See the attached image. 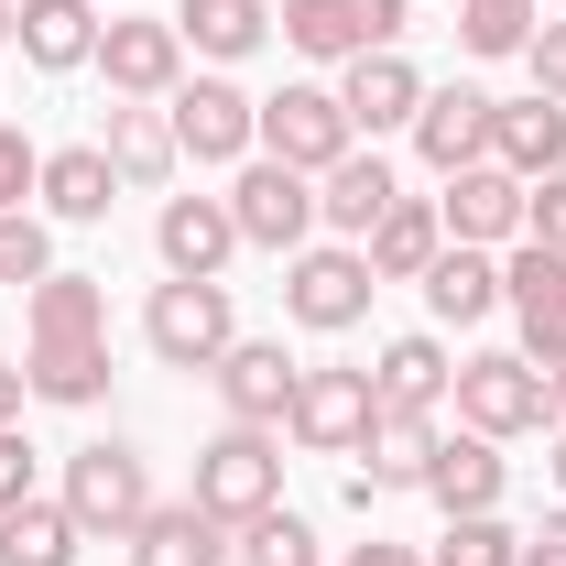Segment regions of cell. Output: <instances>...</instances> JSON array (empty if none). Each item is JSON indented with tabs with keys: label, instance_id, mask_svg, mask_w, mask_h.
I'll list each match as a JSON object with an SVG mask.
<instances>
[{
	"label": "cell",
	"instance_id": "1",
	"mask_svg": "<svg viewBox=\"0 0 566 566\" xmlns=\"http://www.w3.org/2000/svg\"><path fill=\"white\" fill-rule=\"evenodd\" d=\"M197 512H208V523H229V534H240V523H251V512H273L283 501V424H218L208 447H197Z\"/></svg>",
	"mask_w": 566,
	"mask_h": 566
},
{
	"label": "cell",
	"instance_id": "2",
	"mask_svg": "<svg viewBox=\"0 0 566 566\" xmlns=\"http://www.w3.org/2000/svg\"><path fill=\"white\" fill-rule=\"evenodd\" d=\"M556 415H566L556 370H534L523 349L458 359V424H469V436H534V424H556Z\"/></svg>",
	"mask_w": 566,
	"mask_h": 566
},
{
	"label": "cell",
	"instance_id": "3",
	"mask_svg": "<svg viewBox=\"0 0 566 566\" xmlns=\"http://www.w3.org/2000/svg\"><path fill=\"white\" fill-rule=\"evenodd\" d=\"M240 338V305H229V283H186L164 273L153 283V305H142V349L164 359V370H218Z\"/></svg>",
	"mask_w": 566,
	"mask_h": 566
},
{
	"label": "cell",
	"instance_id": "4",
	"mask_svg": "<svg viewBox=\"0 0 566 566\" xmlns=\"http://www.w3.org/2000/svg\"><path fill=\"white\" fill-rule=\"evenodd\" d=\"M76 512V534H109V545H132V523L153 512V469H142L120 436H98V447H76L66 458V491H55Z\"/></svg>",
	"mask_w": 566,
	"mask_h": 566
},
{
	"label": "cell",
	"instance_id": "5",
	"mask_svg": "<svg viewBox=\"0 0 566 566\" xmlns=\"http://www.w3.org/2000/svg\"><path fill=\"white\" fill-rule=\"evenodd\" d=\"M164 120H175V153L186 164H251L262 153V98L229 87V76H186L164 98Z\"/></svg>",
	"mask_w": 566,
	"mask_h": 566
},
{
	"label": "cell",
	"instance_id": "6",
	"mask_svg": "<svg viewBox=\"0 0 566 566\" xmlns=\"http://www.w3.org/2000/svg\"><path fill=\"white\" fill-rule=\"evenodd\" d=\"M229 218H240V251H305V229H316V175H294L273 153H251L240 175H229Z\"/></svg>",
	"mask_w": 566,
	"mask_h": 566
},
{
	"label": "cell",
	"instance_id": "7",
	"mask_svg": "<svg viewBox=\"0 0 566 566\" xmlns=\"http://www.w3.org/2000/svg\"><path fill=\"white\" fill-rule=\"evenodd\" d=\"M370 294H381V283H370V262H359L349 240H338V251H294V262H283V316H294V327H316V338H349L359 316H370Z\"/></svg>",
	"mask_w": 566,
	"mask_h": 566
},
{
	"label": "cell",
	"instance_id": "8",
	"mask_svg": "<svg viewBox=\"0 0 566 566\" xmlns=\"http://www.w3.org/2000/svg\"><path fill=\"white\" fill-rule=\"evenodd\" d=\"M98 76H109V98H175V87H186V33H175V11H120V22H98Z\"/></svg>",
	"mask_w": 566,
	"mask_h": 566
},
{
	"label": "cell",
	"instance_id": "9",
	"mask_svg": "<svg viewBox=\"0 0 566 566\" xmlns=\"http://www.w3.org/2000/svg\"><path fill=\"white\" fill-rule=\"evenodd\" d=\"M262 153L294 164V175H327L338 153H359L349 109H338V87H273L262 98Z\"/></svg>",
	"mask_w": 566,
	"mask_h": 566
},
{
	"label": "cell",
	"instance_id": "10",
	"mask_svg": "<svg viewBox=\"0 0 566 566\" xmlns=\"http://www.w3.org/2000/svg\"><path fill=\"white\" fill-rule=\"evenodd\" d=\"M370 415H381L370 370H305V381H294V415H283V436H294V447H316V458H359Z\"/></svg>",
	"mask_w": 566,
	"mask_h": 566
},
{
	"label": "cell",
	"instance_id": "11",
	"mask_svg": "<svg viewBox=\"0 0 566 566\" xmlns=\"http://www.w3.org/2000/svg\"><path fill=\"white\" fill-rule=\"evenodd\" d=\"M501 305H512V327H523V359H534V370H566V262H556V251L512 240Z\"/></svg>",
	"mask_w": 566,
	"mask_h": 566
},
{
	"label": "cell",
	"instance_id": "12",
	"mask_svg": "<svg viewBox=\"0 0 566 566\" xmlns=\"http://www.w3.org/2000/svg\"><path fill=\"white\" fill-rule=\"evenodd\" d=\"M523 175L512 164H469V175H447V197H436V218H447V240H469V251H512L523 240Z\"/></svg>",
	"mask_w": 566,
	"mask_h": 566
},
{
	"label": "cell",
	"instance_id": "13",
	"mask_svg": "<svg viewBox=\"0 0 566 566\" xmlns=\"http://www.w3.org/2000/svg\"><path fill=\"white\" fill-rule=\"evenodd\" d=\"M338 109H349V132H359V142L415 132V109H424L415 55H403V44H381V55H349V76H338Z\"/></svg>",
	"mask_w": 566,
	"mask_h": 566
},
{
	"label": "cell",
	"instance_id": "14",
	"mask_svg": "<svg viewBox=\"0 0 566 566\" xmlns=\"http://www.w3.org/2000/svg\"><path fill=\"white\" fill-rule=\"evenodd\" d=\"M491 120H501L491 87H424V109H415V153L436 164V175H469V164H491Z\"/></svg>",
	"mask_w": 566,
	"mask_h": 566
},
{
	"label": "cell",
	"instance_id": "15",
	"mask_svg": "<svg viewBox=\"0 0 566 566\" xmlns=\"http://www.w3.org/2000/svg\"><path fill=\"white\" fill-rule=\"evenodd\" d=\"M153 251H164V273L218 283V273H229V251H240V218H229V197H164V218H153Z\"/></svg>",
	"mask_w": 566,
	"mask_h": 566
},
{
	"label": "cell",
	"instance_id": "16",
	"mask_svg": "<svg viewBox=\"0 0 566 566\" xmlns=\"http://www.w3.org/2000/svg\"><path fill=\"white\" fill-rule=\"evenodd\" d=\"M436 436H447L436 415H392V403H381V415H370V436H359V458H370V469L349 480V501L370 512L381 491H424V469H436Z\"/></svg>",
	"mask_w": 566,
	"mask_h": 566
},
{
	"label": "cell",
	"instance_id": "17",
	"mask_svg": "<svg viewBox=\"0 0 566 566\" xmlns=\"http://www.w3.org/2000/svg\"><path fill=\"white\" fill-rule=\"evenodd\" d=\"M208 381H218V403H229V424H283L305 370L283 359V338H229V359H218Z\"/></svg>",
	"mask_w": 566,
	"mask_h": 566
},
{
	"label": "cell",
	"instance_id": "18",
	"mask_svg": "<svg viewBox=\"0 0 566 566\" xmlns=\"http://www.w3.org/2000/svg\"><path fill=\"white\" fill-rule=\"evenodd\" d=\"M392 197H403V186H392V164L359 142V153H338V164L316 175V229H338V240L359 251V240L381 229V208H392Z\"/></svg>",
	"mask_w": 566,
	"mask_h": 566
},
{
	"label": "cell",
	"instance_id": "19",
	"mask_svg": "<svg viewBox=\"0 0 566 566\" xmlns=\"http://www.w3.org/2000/svg\"><path fill=\"white\" fill-rule=\"evenodd\" d=\"M98 153H109V175L142 186V197H153V186H175V164H186V153H175V120H164V98H120V109H109V132H98Z\"/></svg>",
	"mask_w": 566,
	"mask_h": 566
},
{
	"label": "cell",
	"instance_id": "20",
	"mask_svg": "<svg viewBox=\"0 0 566 566\" xmlns=\"http://www.w3.org/2000/svg\"><path fill=\"white\" fill-rule=\"evenodd\" d=\"M491 164H512L523 186H545V175H566V98H501V120H491Z\"/></svg>",
	"mask_w": 566,
	"mask_h": 566
},
{
	"label": "cell",
	"instance_id": "21",
	"mask_svg": "<svg viewBox=\"0 0 566 566\" xmlns=\"http://www.w3.org/2000/svg\"><path fill=\"white\" fill-rule=\"evenodd\" d=\"M424 501L458 523V512H501V436H436V469H424Z\"/></svg>",
	"mask_w": 566,
	"mask_h": 566
},
{
	"label": "cell",
	"instance_id": "22",
	"mask_svg": "<svg viewBox=\"0 0 566 566\" xmlns=\"http://www.w3.org/2000/svg\"><path fill=\"white\" fill-rule=\"evenodd\" d=\"M22 381H33V403L87 415V403H109V338H33L22 349Z\"/></svg>",
	"mask_w": 566,
	"mask_h": 566
},
{
	"label": "cell",
	"instance_id": "23",
	"mask_svg": "<svg viewBox=\"0 0 566 566\" xmlns=\"http://www.w3.org/2000/svg\"><path fill=\"white\" fill-rule=\"evenodd\" d=\"M447 251V218H436V197H392L381 208V229L359 240V262H370V283H424V262Z\"/></svg>",
	"mask_w": 566,
	"mask_h": 566
},
{
	"label": "cell",
	"instance_id": "24",
	"mask_svg": "<svg viewBox=\"0 0 566 566\" xmlns=\"http://www.w3.org/2000/svg\"><path fill=\"white\" fill-rule=\"evenodd\" d=\"M424 316H436V327H480V316H501V262L469 251V240H447V251L424 262Z\"/></svg>",
	"mask_w": 566,
	"mask_h": 566
},
{
	"label": "cell",
	"instance_id": "25",
	"mask_svg": "<svg viewBox=\"0 0 566 566\" xmlns=\"http://www.w3.org/2000/svg\"><path fill=\"white\" fill-rule=\"evenodd\" d=\"M175 33H186V55L240 66V55L273 44V0H175Z\"/></svg>",
	"mask_w": 566,
	"mask_h": 566
},
{
	"label": "cell",
	"instance_id": "26",
	"mask_svg": "<svg viewBox=\"0 0 566 566\" xmlns=\"http://www.w3.org/2000/svg\"><path fill=\"white\" fill-rule=\"evenodd\" d=\"M132 566H229V523H208L197 501H153L132 523Z\"/></svg>",
	"mask_w": 566,
	"mask_h": 566
},
{
	"label": "cell",
	"instance_id": "27",
	"mask_svg": "<svg viewBox=\"0 0 566 566\" xmlns=\"http://www.w3.org/2000/svg\"><path fill=\"white\" fill-rule=\"evenodd\" d=\"M11 44H22V66H44V76L98 66V11H87V0H22Z\"/></svg>",
	"mask_w": 566,
	"mask_h": 566
},
{
	"label": "cell",
	"instance_id": "28",
	"mask_svg": "<svg viewBox=\"0 0 566 566\" xmlns=\"http://www.w3.org/2000/svg\"><path fill=\"white\" fill-rule=\"evenodd\" d=\"M370 392H381L392 415H436V403L458 392V359H447V338H392V349L370 359Z\"/></svg>",
	"mask_w": 566,
	"mask_h": 566
},
{
	"label": "cell",
	"instance_id": "29",
	"mask_svg": "<svg viewBox=\"0 0 566 566\" xmlns=\"http://www.w3.org/2000/svg\"><path fill=\"white\" fill-rule=\"evenodd\" d=\"M22 327H33V338H109V283L55 262V273L22 294Z\"/></svg>",
	"mask_w": 566,
	"mask_h": 566
},
{
	"label": "cell",
	"instance_id": "30",
	"mask_svg": "<svg viewBox=\"0 0 566 566\" xmlns=\"http://www.w3.org/2000/svg\"><path fill=\"white\" fill-rule=\"evenodd\" d=\"M33 197L66 218V229H98L109 197H120V175H109V153H98V142H66V153H44V186H33Z\"/></svg>",
	"mask_w": 566,
	"mask_h": 566
},
{
	"label": "cell",
	"instance_id": "31",
	"mask_svg": "<svg viewBox=\"0 0 566 566\" xmlns=\"http://www.w3.org/2000/svg\"><path fill=\"white\" fill-rule=\"evenodd\" d=\"M76 545H87L76 512H66V501H44V491L0 512V566H76Z\"/></svg>",
	"mask_w": 566,
	"mask_h": 566
},
{
	"label": "cell",
	"instance_id": "32",
	"mask_svg": "<svg viewBox=\"0 0 566 566\" xmlns=\"http://www.w3.org/2000/svg\"><path fill=\"white\" fill-rule=\"evenodd\" d=\"M273 22H283V44H294V55H316V66L370 55V44H359V22H349V0H283Z\"/></svg>",
	"mask_w": 566,
	"mask_h": 566
},
{
	"label": "cell",
	"instance_id": "33",
	"mask_svg": "<svg viewBox=\"0 0 566 566\" xmlns=\"http://www.w3.org/2000/svg\"><path fill=\"white\" fill-rule=\"evenodd\" d=\"M229 566H316V534H305V512H251L240 534H229Z\"/></svg>",
	"mask_w": 566,
	"mask_h": 566
},
{
	"label": "cell",
	"instance_id": "34",
	"mask_svg": "<svg viewBox=\"0 0 566 566\" xmlns=\"http://www.w3.org/2000/svg\"><path fill=\"white\" fill-rule=\"evenodd\" d=\"M545 22V0H458V44L469 55H523Z\"/></svg>",
	"mask_w": 566,
	"mask_h": 566
},
{
	"label": "cell",
	"instance_id": "35",
	"mask_svg": "<svg viewBox=\"0 0 566 566\" xmlns=\"http://www.w3.org/2000/svg\"><path fill=\"white\" fill-rule=\"evenodd\" d=\"M424 566H523V534L501 523V512H458L447 534H436V556Z\"/></svg>",
	"mask_w": 566,
	"mask_h": 566
},
{
	"label": "cell",
	"instance_id": "36",
	"mask_svg": "<svg viewBox=\"0 0 566 566\" xmlns=\"http://www.w3.org/2000/svg\"><path fill=\"white\" fill-rule=\"evenodd\" d=\"M44 273H55V229H44L33 208H0V283H22V294H33Z\"/></svg>",
	"mask_w": 566,
	"mask_h": 566
},
{
	"label": "cell",
	"instance_id": "37",
	"mask_svg": "<svg viewBox=\"0 0 566 566\" xmlns=\"http://www.w3.org/2000/svg\"><path fill=\"white\" fill-rule=\"evenodd\" d=\"M523 240H534V251H556V262H566V175H545V186L523 197Z\"/></svg>",
	"mask_w": 566,
	"mask_h": 566
},
{
	"label": "cell",
	"instance_id": "38",
	"mask_svg": "<svg viewBox=\"0 0 566 566\" xmlns=\"http://www.w3.org/2000/svg\"><path fill=\"white\" fill-rule=\"evenodd\" d=\"M33 186H44V153H33V142H22L11 120H0V208H22Z\"/></svg>",
	"mask_w": 566,
	"mask_h": 566
},
{
	"label": "cell",
	"instance_id": "39",
	"mask_svg": "<svg viewBox=\"0 0 566 566\" xmlns=\"http://www.w3.org/2000/svg\"><path fill=\"white\" fill-rule=\"evenodd\" d=\"M523 66H534V87H545V98H566V22H534Z\"/></svg>",
	"mask_w": 566,
	"mask_h": 566
},
{
	"label": "cell",
	"instance_id": "40",
	"mask_svg": "<svg viewBox=\"0 0 566 566\" xmlns=\"http://www.w3.org/2000/svg\"><path fill=\"white\" fill-rule=\"evenodd\" d=\"M11 501H33V447H22V424H0V512Z\"/></svg>",
	"mask_w": 566,
	"mask_h": 566
},
{
	"label": "cell",
	"instance_id": "41",
	"mask_svg": "<svg viewBox=\"0 0 566 566\" xmlns=\"http://www.w3.org/2000/svg\"><path fill=\"white\" fill-rule=\"evenodd\" d=\"M338 566H424V556H415V545H392V534H370V545H349Z\"/></svg>",
	"mask_w": 566,
	"mask_h": 566
},
{
	"label": "cell",
	"instance_id": "42",
	"mask_svg": "<svg viewBox=\"0 0 566 566\" xmlns=\"http://www.w3.org/2000/svg\"><path fill=\"white\" fill-rule=\"evenodd\" d=\"M22 403H33V381H22V359H0V424H22Z\"/></svg>",
	"mask_w": 566,
	"mask_h": 566
},
{
	"label": "cell",
	"instance_id": "43",
	"mask_svg": "<svg viewBox=\"0 0 566 566\" xmlns=\"http://www.w3.org/2000/svg\"><path fill=\"white\" fill-rule=\"evenodd\" d=\"M523 566H566V523H545V534H523Z\"/></svg>",
	"mask_w": 566,
	"mask_h": 566
},
{
	"label": "cell",
	"instance_id": "44",
	"mask_svg": "<svg viewBox=\"0 0 566 566\" xmlns=\"http://www.w3.org/2000/svg\"><path fill=\"white\" fill-rule=\"evenodd\" d=\"M545 436H556V447H545V469H556V491H566V415L545 424Z\"/></svg>",
	"mask_w": 566,
	"mask_h": 566
},
{
	"label": "cell",
	"instance_id": "45",
	"mask_svg": "<svg viewBox=\"0 0 566 566\" xmlns=\"http://www.w3.org/2000/svg\"><path fill=\"white\" fill-rule=\"evenodd\" d=\"M11 22H22V0H0V44H11Z\"/></svg>",
	"mask_w": 566,
	"mask_h": 566
},
{
	"label": "cell",
	"instance_id": "46",
	"mask_svg": "<svg viewBox=\"0 0 566 566\" xmlns=\"http://www.w3.org/2000/svg\"><path fill=\"white\" fill-rule=\"evenodd\" d=\"M556 392H566V370H556Z\"/></svg>",
	"mask_w": 566,
	"mask_h": 566
},
{
	"label": "cell",
	"instance_id": "47",
	"mask_svg": "<svg viewBox=\"0 0 566 566\" xmlns=\"http://www.w3.org/2000/svg\"><path fill=\"white\" fill-rule=\"evenodd\" d=\"M556 11H566V0H556Z\"/></svg>",
	"mask_w": 566,
	"mask_h": 566
}]
</instances>
